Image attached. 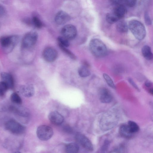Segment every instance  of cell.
Wrapping results in <instances>:
<instances>
[{
    "instance_id": "8992f818",
    "label": "cell",
    "mask_w": 153,
    "mask_h": 153,
    "mask_svg": "<svg viewBox=\"0 0 153 153\" xmlns=\"http://www.w3.org/2000/svg\"><path fill=\"white\" fill-rule=\"evenodd\" d=\"M38 38L37 33L31 31L27 33L23 37L21 43L22 48L28 49L33 47L36 43Z\"/></svg>"
},
{
    "instance_id": "7402d4cb",
    "label": "cell",
    "mask_w": 153,
    "mask_h": 153,
    "mask_svg": "<svg viewBox=\"0 0 153 153\" xmlns=\"http://www.w3.org/2000/svg\"><path fill=\"white\" fill-rule=\"evenodd\" d=\"M78 72L79 75L82 77H87L91 74V72L87 66L82 65L79 68Z\"/></svg>"
},
{
    "instance_id": "e0dca14e",
    "label": "cell",
    "mask_w": 153,
    "mask_h": 153,
    "mask_svg": "<svg viewBox=\"0 0 153 153\" xmlns=\"http://www.w3.org/2000/svg\"><path fill=\"white\" fill-rule=\"evenodd\" d=\"M119 133L122 137L126 139L131 138L134 135L130 132L127 124H123L120 126Z\"/></svg>"
},
{
    "instance_id": "4fadbf2b",
    "label": "cell",
    "mask_w": 153,
    "mask_h": 153,
    "mask_svg": "<svg viewBox=\"0 0 153 153\" xmlns=\"http://www.w3.org/2000/svg\"><path fill=\"white\" fill-rule=\"evenodd\" d=\"M49 120L53 124L56 125L61 124L64 121L63 117L56 111L52 112L49 115Z\"/></svg>"
},
{
    "instance_id": "d4e9b609",
    "label": "cell",
    "mask_w": 153,
    "mask_h": 153,
    "mask_svg": "<svg viewBox=\"0 0 153 153\" xmlns=\"http://www.w3.org/2000/svg\"><path fill=\"white\" fill-rule=\"evenodd\" d=\"M57 40L59 46L67 48L69 46V40L62 36L58 37Z\"/></svg>"
},
{
    "instance_id": "f35d334b",
    "label": "cell",
    "mask_w": 153,
    "mask_h": 153,
    "mask_svg": "<svg viewBox=\"0 0 153 153\" xmlns=\"http://www.w3.org/2000/svg\"><path fill=\"white\" fill-rule=\"evenodd\" d=\"M149 92L152 95L153 94V88H151L149 90Z\"/></svg>"
},
{
    "instance_id": "836d02e7",
    "label": "cell",
    "mask_w": 153,
    "mask_h": 153,
    "mask_svg": "<svg viewBox=\"0 0 153 153\" xmlns=\"http://www.w3.org/2000/svg\"><path fill=\"white\" fill-rule=\"evenodd\" d=\"M128 81L130 83V84L136 89H137L138 91H140V89L137 85L135 84V83L134 82L133 80L131 78H128Z\"/></svg>"
},
{
    "instance_id": "2e32d148",
    "label": "cell",
    "mask_w": 153,
    "mask_h": 153,
    "mask_svg": "<svg viewBox=\"0 0 153 153\" xmlns=\"http://www.w3.org/2000/svg\"><path fill=\"white\" fill-rule=\"evenodd\" d=\"M20 92L24 96L30 97L33 95L35 90L32 85L29 84L22 86L20 88Z\"/></svg>"
},
{
    "instance_id": "5bb4252c",
    "label": "cell",
    "mask_w": 153,
    "mask_h": 153,
    "mask_svg": "<svg viewBox=\"0 0 153 153\" xmlns=\"http://www.w3.org/2000/svg\"><path fill=\"white\" fill-rule=\"evenodd\" d=\"M9 110L15 114L24 117H28L30 115L29 111L25 108H18L11 106L10 107Z\"/></svg>"
},
{
    "instance_id": "ab89813d",
    "label": "cell",
    "mask_w": 153,
    "mask_h": 153,
    "mask_svg": "<svg viewBox=\"0 0 153 153\" xmlns=\"http://www.w3.org/2000/svg\"><path fill=\"white\" fill-rule=\"evenodd\" d=\"M0 26H1V24H0Z\"/></svg>"
},
{
    "instance_id": "ffe728a7",
    "label": "cell",
    "mask_w": 153,
    "mask_h": 153,
    "mask_svg": "<svg viewBox=\"0 0 153 153\" xmlns=\"http://www.w3.org/2000/svg\"><path fill=\"white\" fill-rule=\"evenodd\" d=\"M65 151L69 153H76L79 150L78 145L75 143H71L67 144L65 147Z\"/></svg>"
},
{
    "instance_id": "8d00e7d4",
    "label": "cell",
    "mask_w": 153,
    "mask_h": 153,
    "mask_svg": "<svg viewBox=\"0 0 153 153\" xmlns=\"http://www.w3.org/2000/svg\"><path fill=\"white\" fill-rule=\"evenodd\" d=\"M123 1V0H110L112 3L117 5L120 4Z\"/></svg>"
},
{
    "instance_id": "277c9868",
    "label": "cell",
    "mask_w": 153,
    "mask_h": 153,
    "mask_svg": "<svg viewBox=\"0 0 153 153\" xmlns=\"http://www.w3.org/2000/svg\"><path fill=\"white\" fill-rule=\"evenodd\" d=\"M19 40L17 36H4L0 38V44L3 51L6 53L11 52Z\"/></svg>"
},
{
    "instance_id": "1f68e13d",
    "label": "cell",
    "mask_w": 153,
    "mask_h": 153,
    "mask_svg": "<svg viewBox=\"0 0 153 153\" xmlns=\"http://www.w3.org/2000/svg\"><path fill=\"white\" fill-rule=\"evenodd\" d=\"M126 5L130 7L134 6L137 0H125Z\"/></svg>"
},
{
    "instance_id": "d6986e66",
    "label": "cell",
    "mask_w": 153,
    "mask_h": 153,
    "mask_svg": "<svg viewBox=\"0 0 153 153\" xmlns=\"http://www.w3.org/2000/svg\"><path fill=\"white\" fill-rule=\"evenodd\" d=\"M142 53L143 56L146 59L150 60L153 58V54L150 47L147 45L143 47Z\"/></svg>"
},
{
    "instance_id": "484cf974",
    "label": "cell",
    "mask_w": 153,
    "mask_h": 153,
    "mask_svg": "<svg viewBox=\"0 0 153 153\" xmlns=\"http://www.w3.org/2000/svg\"><path fill=\"white\" fill-rule=\"evenodd\" d=\"M11 101L13 103L18 105L22 103V100L19 95L16 93L12 94L10 97Z\"/></svg>"
},
{
    "instance_id": "44dd1931",
    "label": "cell",
    "mask_w": 153,
    "mask_h": 153,
    "mask_svg": "<svg viewBox=\"0 0 153 153\" xmlns=\"http://www.w3.org/2000/svg\"><path fill=\"white\" fill-rule=\"evenodd\" d=\"M128 28L127 24L124 21H120L118 22L116 25L117 30L120 33H126L128 31Z\"/></svg>"
},
{
    "instance_id": "8fae6325",
    "label": "cell",
    "mask_w": 153,
    "mask_h": 153,
    "mask_svg": "<svg viewBox=\"0 0 153 153\" xmlns=\"http://www.w3.org/2000/svg\"><path fill=\"white\" fill-rule=\"evenodd\" d=\"M100 99L101 102L105 103L111 102L112 100L113 97L109 91L105 88L100 89L99 92Z\"/></svg>"
},
{
    "instance_id": "30bf717a",
    "label": "cell",
    "mask_w": 153,
    "mask_h": 153,
    "mask_svg": "<svg viewBox=\"0 0 153 153\" xmlns=\"http://www.w3.org/2000/svg\"><path fill=\"white\" fill-rule=\"evenodd\" d=\"M42 55L45 61L48 62H52L55 60L57 58L58 53L54 48L48 47L44 50Z\"/></svg>"
},
{
    "instance_id": "7c38bea8",
    "label": "cell",
    "mask_w": 153,
    "mask_h": 153,
    "mask_svg": "<svg viewBox=\"0 0 153 153\" xmlns=\"http://www.w3.org/2000/svg\"><path fill=\"white\" fill-rule=\"evenodd\" d=\"M70 19V16L63 11H59L55 16V21L58 24L62 25L68 22Z\"/></svg>"
},
{
    "instance_id": "d6a6232c",
    "label": "cell",
    "mask_w": 153,
    "mask_h": 153,
    "mask_svg": "<svg viewBox=\"0 0 153 153\" xmlns=\"http://www.w3.org/2000/svg\"><path fill=\"white\" fill-rule=\"evenodd\" d=\"M144 17L145 22L146 24L147 25H150L151 24L152 21L147 13H146L145 14Z\"/></svg>"
},
{
    "instance_id": "f546056e",
    "label": "cell",
    "mask_w": 153,
    "mask_h": 153,
    "mask_svg": "<svg viewBox=\"0 0 153 153\" xmlns=\"http://www.w3.org/2000/svg\"><path fill=\"white\" fill-rule=\"evenodd\" d=\"M60 48L64 52L67 54L72 59H75V56L69 50L66 48L62 46H59Z\"/></svg>"
},
{
    "instance_id": "cb8c5ba5",
    "label": "cell",
    "mask_w": 153,
    "mask_h": 153,
    "mask_svg": "<svg viewBox=\"0 0 153 153\" xmlns=\"http://www.w3.org/2000/svg\"><path fill=\"white\" fill-rule=\"evenodd\" d=\"M106 19L107 22L110 24H113L120 20L113 12L108 13L106 16Z\"/></svg>"
},
{
    "instance_id": "5b68a950",
    "label": "cell",
    "mask_w": 153,
    "mask_h": 153,
    "mask_svg": "<svg viewBox=\"0 0 153 153\" xmlns=\"http://www.w3.org/2000/svg\"><path fill=\"white\" fill-rule=\"evenodd\" d=\"M5 128L10 132L17 135L23 134L26 130L24 126L13 119H10L6 122Z\"/></svg>"
},
{
    "instance_id": "9a60e30c",
    "label": "cell",
    "mask_w": 153,
    "mask_h": 153,
    "mask_svg": "<svg viewBox=\"0 0 153 153\" xmlns=\"http://www.w3.org/2000/svg\"><path fill=\"white\" fill-rule=\"evenodd\" d=\"M2 81L7 85L9 89H12L14 86V81L12 75L6 72H2L1 74Z\"/></svg>"
},
{
    "instance_id": "52a82bcc",
    "label": "cell",
    "mask_w": 153,
    "mask_h": 153,
    "mask_svg": "<svg viewBox=\"0 0 153 153\" xmlns=\"http://www.w3.org/2000/svg\"><path fill=\"white\" fill-rule=\"evenodd\" d=\"M36 134L40 140L46 141L52 137L53 134V131L50 126L46 125H41L37 128Z\"/></svg>"
},
{
    "instance_id": "f1b7e54d",
    "label": "cell",
    "mask_w": 153,
    "mask_h": 153,
    "mask_svg": "<svg viewBox=\"0 0 153 153\" xmlns=\"http://www.w3.org/2000/svg\"><path fill=\"white\" fill-rule=\"evenodd\" d=\"M32 24L36 27L38 28H40L42 26V24L40 20L36 17H33L32 20Z\"/></svg>"
},
{
    "instance_id": "83f0119b",
    "label": "cell",
    "mask_w": 153,
    "mask_h": 153,
    "mask_svg": "<svg viewBox=\"0 0 153 153\" xmlns=\"http://www.w3.org/2000/svg\"><path fill=\"white\" fill-rule=\"evenodd\" d=\"M8 89V86L4 82H0V96H4Z\"/></svg>"
},
{
    "instance_id": "ac0fdd59",
    "label": "cell",
    "mask_w": 153,
    "mask_h": 153,
    "mask_svg": "<svg viewBox=\"0 0 153 153\" xmlns=\"http://www.w3.org/2000/svg\"><path fill=\"white\" fill-rule=\"evenodd\" d=\"M126 12L125 6L122 4L117 5L114 8L113 13L120 19L124 17Z\"/></svg>"
},
{
    "instance_id": "9c48e42d",
    "label": "cell",
    "mask_w": 153,
    "mask_h": 153,
    "mask_svg": "<svg viewBox=\"0 0 153 153\" xmlns=\"http://www.w3.org/2000/svg\"><path fill=\"white\" fill-rule=\"evenodd\" d=\"M61 33L62 36L68 40L74 38L77 34V30L74 25H67L62 28Z\"/></svg>"
},
{
    "instance_id": "74e56055",
    "label": "cell",
    "mask_w": 153,
    "mask_h": 153,
    "mask_svg": "<svg viewBox=\"0 0 153 153\" xmlns=\"http://www.w3.org/2000/svg\"><path fill=\"white\" fill-rule=\"evenodd\" d=\"M145 85L146 87L149 88L152 86V83L150 81L147 80L145 82Z\"/></svg>"
},
{
    "instance_id": "4dcf8cb0",
    "label": "cell",
    "mask_w": 153,
    "mask_h": 153,
    "mask_svg": "<svg viewBox=\"0 0 153 153\" xmlns=\"http://www.w3.org/2000/svg\"><path fill=\"white\" fill-rule=\"evenodd\" d=\"M110 145V142L108 140H105L102 146L101 151L102 152H105L108 150Z\"/></svg>"
},
{
    "instance_id": "e575fe53",
    "label": "cell",
    "mask_w": 153,
    "mask_h": 153,
    "mask_svg": "<svg viewBox=\"0 0 153 153\" xmlns=\"http://www.w3.org/2000/svg\"><path fill=\"white\" fill-rule=\"evenodd\" d=\"M63 128L64 131L68 133H71L72 132V128L68 125H65Z\"/></svg>"
},
{
    "instance_id": "d590c367",
    "label": "cell",
    "mask_w": 153,
    "mask_h": 153,
    "mask_svg": "<svg viewBox=\"0 0 153 153\" xmlns=\"http://www.w3.org/2000/svg\"><path fill=\"white\" fill-rule=\"evenodd\" d=\"M5 10L4 7L0 4V17L3 16L4 14Z\"/></svg>"
},
{
    "instance_id": "7a4b0ae2",
    "label": "cell",
    "mask_w": 153,
    "mask_h": 153,
    "mask_svg": "<svg viewBox=\"0 0 153 153\" xmlns=\"http://www.w3.org/2000/svg\"><path fill=\"white\" fill-rule=\"evenodd\" d=\"M89 46L92 54L97 57L106 56L108 52L107 48L104 43L98 39H94L90 42Z\"/></svg>"
},
{
    "instance_id": "3957f363",
    "label": "cell",
    "mask_w": 153,
    "mask_h": 153,
    "mask_svg": "<svg viewBox=\"0 0 153 153\" xmlns=\"http://www.w3.org/2000/svg\"><path fill=\"white\" fill-rule=\"evenodd\" d=\"M128 27L135 37L139 40L143 39L146 34L145 28L141 22L136 20L130 21Z\"/></svg>"
},
{
    "instance_id": "603a6c76",
    "label": "cell",
    "mask_w": 153,
    "mask_h": 153,
    "mask_svg": "<svg viewBox=\"0 0 153 153\" xmlns=\"http://www.w3.org/2000/svg\"><path fill=\"white\" fill-rule=\"evenodd\" d=\"M130 132L133 134L138 132L140 129L139 126L135 122L129 121L127 124Z\"/></svg>"
},
{
    "instance_id": "ba28073f",
    "label": "cell",
    "mask_w": 153,
    "mask_h": 153,
    "mask_svg": "<svg viewBox=\"0 0 153 153\" xmlns=\"http://www.w3.org/2000/svg\"><path fill=\"white\" fill-rule=\"evenodd\" d=\"M75 138L78 143L85 149L89 151H93L94 147L92 143L85 135L78 133L76 135Z\"/></svg>"
},
{
    "instance_id": "4316f807",
    "label": "cell",
    "mask_w": 153,
    "mask_h": 153,
    "mask_svg": "<svg viewBox=\"0 0 153 153\" xmlns=\"http://www.w3.org/2000/svg\"><path fill=\"white\" fill-rule=\"evenodd\" d=\"M103 77L109 86L112 88H115V86L113 81L108 75L104 73L103 74Z\"/></svg>"
},
{
    "instance_id": "6da1fadb",
    "label": "cell",
    "mask_w": 153,
    "mask_h": 153,
    "mask_svg": "<svg viewBox=\"0 0 153 153\" xmlns=\"http://www.w3.org/2000/svg\"><path fill=\"white\" fill-rule=\"evenodd\" d=\"M119 117L115 110L112 109L105 112L100 120V126L101 129L106 131L113 128L117 124Z\"/></svg>"
}]
</instances>
